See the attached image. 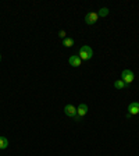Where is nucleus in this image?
Instances as JSON below:
<instances>
[{
    "label": "nucleus",
    "instance_id": "nucleus-7",
    "mask_svg": "<svg viewBox=\"0 0 139 156\" xmlns=\"http://www.w3.org/2000/svg\"><path fill=\"white\" fill-rule=\"evenodd\" d=\"M81 61L82 60L79 59V56H70V59H68L70 66H72V67H79Z\"/></svg>",
    "mask_w": 139,
    "mask_h": 156
},
{
    "label": "nucleus",
    "instance_id": "nucleus-9",
    "mask_svg": "<svg viewBox=\"0 0 139 156\" xmlns=\"http://www.w3.org/2000/svg\"><path fill=\"white\" fill-rule=\"evenodd\" d=\"M9 146V141L6 137H0V149H6Z\"/></svg>",
    "mask_w": 139,
    "mask_h": 156
},
{
    "label": "nucleus",
    "instance_id": "nucleus-3",
    "mask_svg": "<svg viewBox=\"0 0 139 156\" xmlns=\"http://www.w3.org/2000/svg\"><path fill=\"white\" fill-rule=\"evenodd\" d=\"M134 78H135V76L131 70H124L123 73H121V80H123L127 85H129V84L134 81Z\"/></svg>",
    "mask_w": 139,
    "mask_h": 156
},
{
    "label": "nucleus",
    "instance_id": "nucleus-6",
    "mask_svg": "<svg viewBox=\"0 0 139 156\" xmlns=\"http://www.w3.org/2000/svg\"><path fill=\"white\" fill-rule=\"evenodd\" d=\"M127 112H128L131 116L132 114H138L139 113V103L138 102H132L128 105V109H127Z\"/></svg>",
    "mask_w": 139,
    "mask_h": 156
},
{
    "label": "nucleus",
    "instance_id": "nucleus-11",
    "mask_svg": "<svg viewBox=\"0 0 139 156\" xmlns=\"http://www.w3.org/2000/svg\"><path fill=\"white\" fill-rule=\"evenodd\" d=\"M107 14H109V9H107V7L100 9V10H99V13H97V16H99V17H106Z\"/></svg>",
    "mask_w": 139,
    "mask_h": 156
},
{
    "label": "nucleus",
    "instance_id": "nucleus-8",
    "mask_svg": "<svg viewBox=\"0 0 139 156\" xmlns=\"http://www.w3.org/2000/svg\"><path fill=\"white\" fill-rule=\"evenodd\" d=\"M63 45H64L65 48H71V46H74V39H72V38L63 39Z\"/></svg>",
    "mask_w": 139,
    "mask_h": 156
},
{
    "label": "nucleus",
    "instance_id": "nucleus-1",
    "mask_svg": "<svg viewBox=\"0 0 139 156\" xmlns=\"http://www.w3.org/2000/svg\"><path fill=\"white\" fill-rule=\"evenodd\" d=\"M78 56H79V59L82 60V61H88V60L92 59V56H93V50H92L91 46L84 45V46L79 49V53H78Z\"/></svg>",
    "mask_w": 139,
    "mask_h": 156
},
{
    "label": "nucleus",
    "instance_id": "nucleus-13",
    "mask_svg": "<svg viewBox=\"0 0 139 156\" xmlns=\"http://www.w3.org/2000/svg\"><path fill=\"white\" fill-rule=\"evenodd\" d=\"M0 61H1V54H0Z\"/></svg>",
    "mask_w": 139,
    "mask_h": 156
},
{
    "label": "nucleus",
    "instance_id": "nucleus-10",
    "mask_svg": "<svg viewBox=\"0 0 139 156\" xmlns=\"http://www.w3.org/2000/svg\"><path fill=\"white\" fill-rule=\"evenodd\" d=\"M114 86H116L117 89H124V88L127 86V84H125L123 80H117L116 82H114Z\"/></svg>",
    "mask_w": 139,
    "mask_h": 156
},
{
    "label": "nucleus",
    "instance_id": "nucleus-4",
    "mask_svg": "<svg viewBox=\"0 0 139 156\" xmlns=\"http://www.w3.org/2000/svg\"><path fill=\"white\" fill-rule=\"evenodd\" d=\"M97 20H99V16H97V13L95 11H91V13H88L85 16V22L88 25H93V24H96Z\"/></svg>",
    "mask_w": 139,
    "mask_h": 156
},
{
    "label": "nucleus",
    "instance_id": "nucleus-5",
    "mask_svg": "<svg viewBox=\"0 0 139 156\" xmlns=\"http://www.w3.org/2000/svg\"><path fill=\"white\" fill-rule=\"evenodd\" d=\"M64 113L65 116H68V117H72L75 118V116H77V108H75L74 105H65V108H64Z\"/></svg>",
    "mask_w": 139,
    "mask_h": 156
},
{
    "label": "nucleus",
    "instance_id": "nucleus-2",
    "mask_svg": "<svg viewBox=\"0 0 139 156\" xmlns=\"http://www.w3.org/2000/svg\"><path fill=\"white\" fill-rule=\"evenodd\" d=\"M86 113H88V105L81 103L79 106L77 108V116H75V120H77V121H79L82 117H85Z\"/></svg>",
    "mask_w": 139,
    "mask_h": 156
},
{
    "label": "nucleus",
    "instance_id": "nucleus-12",
    "mask_svg": "<svg viewBox=\"0 0 139 156\" xmlns=\"http://www.w3.org/2000/svg\"><path fill=\"white\" fill-rule=\"evenodd\" d=\"M59 35L61 36V38H64V39H65V31H60Z\"/></svg>",
    "mask_w": 139,
    "mask_h": 156
}]
</instances>
